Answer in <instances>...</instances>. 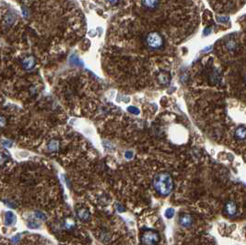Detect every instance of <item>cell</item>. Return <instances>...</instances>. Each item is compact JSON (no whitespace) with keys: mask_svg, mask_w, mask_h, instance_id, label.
<instances>
[{"mask_svg":"<svg viewBox=\"0 0 246 245\" xmlns=\"http://www.w3.org/2000/svg\"><path fill=\"white\" fill-rule=\"evenodd\" d=\"M8 218H7V222L8 223V224H11L14 220H15V218H14V216L11 214V213H8Z\"/></svg>","mask_w":246,"mask_h":245,"instance_id":"obj_10","label":"cell"},{"mask_svg":"<svg viewBox=\"0 0 246 245\" xmlns=\"http://www.w3.org/2000/svg\"><path fill=\"white\" fill-rule=\"evenodd\" d=\"M144 7L148 9H154L159 5V0H143Z\"/></svg>","mask_w":246,"mask_h":245,"instance_id":"obj_6","label":"cell"},{"mask_svg":"<svg viewBox=\"0 0 246 245\" xmlns=\"http://www.w3.org/2000/svg\"><path fill=\"white\" fill-rule=\"evenodd\" d=\"M174 215V209L172 208H169L165 211V217L167 219H171Z\"/></svg>","mask_w":246,"mask_h":245,"instance_id":"obj_8","label":"cell"},{"mask_svg":"<svg viewBox=\"0 0 246 245\" xmlns=\"http://www.w3.org/2000/svg\"><path fill=\"white\" fill-rule=\"evenodd\" d=\"M132 156H133V153H132V152H126V153H125V157H126L127 159H131Z\"/></svg>","mask_w":246,"mask_h":245,"instance_id":"obj_11","label":"cell"},{"mask_svg":"<svg viewBox=\"0 0 246 245\" xmlns=\"http://www.w3.org/2000/svg\"><path fill=\"white\" fill-rule=\"evenodd\" d=\"M146 43L151 49H161L163 46V38L156 31L148 33L146 37Z\"/></svg>","mask_w":246,"mask_h":245,"instance_id":"obj_2","label":"cell"},{"mask_svg":"<svg viewBox=\"0 0 246 245\" xmlns=\"http://www.w3.org/2000/svg\"><path fill=\"white\" fill-rule=\"evenodd\" d=\"M153 186L159 195L167 196L171 193L173 189L172 178L168 172H161L154 177Z\"/></svg>","mask_w":246,"mask_h":245,"instance_id":"obj_1","label":"cell"},{"mask_svg":"<svg viewBox=\"0 0 246 245\" xmlns=\"http://www.w3.org/2000/svg\"><path fill=\"white\" fill-rule=\"evenodd\" d=\"M159 242V234L156 231H146L142 236V243L145 244H155Z\"/></svg>","mask_w":246,"mask_h":245,"instance_id":"obj_3","label":"cell"},{"mask_svg":"<svg viewBox=\"0 0 246 245\" xmlns=\"http://www.w3.org/2000/svg\"><path fill=\"white\" fill-rule=\"evenodd\" d=\"M225 212L226 214L229 217H233L236 212H237V206L236 204L232 201H229L225 204Z\"/></svg>","mask_w":246,"mask_h":245,"instance_id":"obj_4","label":"cell"},{"mask_svg":"<svg viewBox=\"0 0 246 245\" xmlns=\"http://www.w3.org/2000/svg\"><path fill=\"white\" fill-rule=\"evenodd\" d=\"M128 112H130L131 113H134V114H138L139 113V110L137 109V108H136V107H134V106H130V107H128Z\"/></svg>","mask_w":246,"mask_h":245,"instance_id":"obj_9","label":"cell"},{"mask_svg":"<svg viewBox=\"0 0 246 245\" xmlns=\"http://www.w3.org/2000/svg\"><path fill=\"white\" fill-rule=\"evenodd\" d=\"M235 137L237 139H244L246 137V129L244 127H240L235 131Z\"/></svg>","mask_w":246,"mask_h":245,"instance_id":"obj_7","label":"cell"},{"mask_svg":"<svg viewBox=\"0 0 246 245\" xmlns=\"http://www.w3.org/2000/svg\"><path fill=\"white\" fill-rule=\"evenodd\" d=\"M193 218L190 216V215H187V214H185V215H182L179 219V222L180 224L182 225L183 227L185 228H190L192 225H193Z\"/></svg>","mask_w":246,"mask_h":245,"instance_id":"obj_5","label":"cell"}]
</instances>
